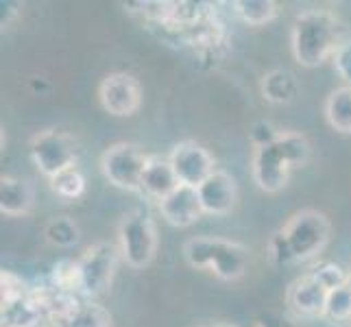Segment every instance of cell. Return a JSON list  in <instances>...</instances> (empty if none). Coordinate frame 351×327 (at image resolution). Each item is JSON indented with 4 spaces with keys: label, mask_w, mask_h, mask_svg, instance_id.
I'll return each mask as SVG.
<instances>
[{
    "label": "cell",
    "mask_w": 351,
    "mask_h": 327,
    "mask_svg": "<svg viewBox=\"0 0 351 327\" xmlns=\"http://www.w3.org/2000/svg\"><path fill=\"white\" fill-rule=\"evenodd\" d=\"M290 46L297 64L304 68H319L334 57L341 46V22L328 9L301 11L293 22Z\"/></svg>",
    "instance_id": "cell-1"
},
{
    "label": "cell",
    "mask_w": 351,
    "mask_h": 327,
    "mask_svg": "<svg viewBox=\"0 0 351 327\" xmlns=\"http://www.w3.org/2000/svg\"><path fill=\"white\" fill-rule=\"evenodd\" d=\"M310 157V142L304 133L282 131L269 147L256 149L253 153V179L264 192H280L286 188L290 171L304 166Z\"/></svg>",
    "instance_id": "cell-2"
},
{
    "label": "cell",
    "mask_w": 351,
    "mask_h": 327,
    "mask_svg": "<svg viewBox=\"0 0 351 327\" xmlns=\"http://www.w3.org/2000/svg\"><path fill=\"white\" fill-rule=\"evenodd\" d=\"M184 256L192 269L210 271L223 282L240 280L251 262L249 249L245 245L210 236L190 238L184 245Z\"/></svg>",
    "instance_id": "cell-3"
},
{
    "label": "cell",
    "mask_w": 351,
    "mask_h": 327,
    "mask_svg": "<svg viewBox=\"0 0 351 327\" xmlns=\"http://www.w3.org/2000/svg\"><path fill=\"white\" fill-rule=\"evenodd\" d=\"M330 221L319 210H301L280 229L295 262L314 260L330 240Z\"/></svg>",
    "instance_id": "cell-4"
},
{
    "label": "cell",
    "mask_w": 351,
    "mask_h": 327,
    "mask_svg": "<svg viewBox=\"0 0 351 327\" xmlns=\"http://www.w3.org/2000/svg\"><path fill=\"white\" fill-rule=\"evenodd\" d=\"M118 249L131 269H144L155 258L157 232L147 210H131L118 225Z\"/></svg>",
    "instance_id": "cell-5"
},
{
    "label": "cell",
    "mask_w": 351,
    "mask_h": 327,
    "mask_svg": "<svg viewBox=\"0 0 351 327\" xmlns=\"http://www.w3.org/2000/svg\"><path fill=\"white\" fill-rule=\"evenodd\" d=\"M149 155L136 144H112L101 157V171L112 186L120 190H140Z\"/></svg>",
    "instance_id": "cell-6"
},
{
    "label": "cell",
    "mask_w": 351,
    "mask_h": 327,
    "mask_svg": "<svg viewBox=\"0 0 351 327\" xmlns=\"http://www.w3.org/2000/svg\"><path fill=\"white\" fill-rule=\"evenodd\" d=\"M120 258V249L114 242H94L79 258L81 273V293L86 297H101L112 286L116 266Z\"/></svg>",
    "instance_id": "cell-7"
},
{
    "label": "cell",
    "mask_w": 351,
    "mask_h": 327,
    "mask_svg": "<svg viewBox=\"0 0 351 327\" xmlns=\"http://www.w3.org/2000/svg\"><path fill=\"white\" fill-rule=\"evenodd\" d=\"M31 160L44 177L53 179L77 164L75 140L64 131L46 129L31 140Z\"/></svg>",
    "instance_id": "cell-8"
},
{
    "label": "cell",
    "mask_w": 351,
    "mask_h": 327,
    "mask_svg": "<svg viewBox=\"0 0 351 327\" xmlns=\"http://www.w3.org/2000/svg\"><path fill=\"white\" fill-rule=\"evenodd\" d=\"M99 101L107 114L118 118L133 116L142 103V88L138 79L127 72H112L101 81Z\"/></svg>",
    "instance_id": "cell-9"
},
{
    "label": "cell",
    "mask_w": 351,
    "mask_h": 327,
    "mask_svg": "<svg viewBox=\"0 0 351 327\" xmlns=\"http://www.w3.org/2000/svg\"><path fill=\"white\" fill-rule=\"evenodd\" d=\"M168 162H171L179 184L190 186V188H199L205 179L216 173L214 157L203 144L195 140L179 142L173 149L171 157H168Z\"/></svg>",
    "instance_id": "cell-10"
},
{
    "label": "cell",
    "mask_w": 351,
    "mask_h": 327,
    "mask_svg": "<svg viewBox=\"0 0 351 327\" xmlns=\"http://www.w3.org/2000/svg\"><path fill=\"white\" fill-rule=\"evenodd\" d=\"M197 192L201 199L203 214H212V216L229 214L234 210L236 199H238L236 179L225 171H216L214 175H210L197 188Z\"/></svg>",
    "instance_id": "cell-11"
},
{
    "label": "cell",
    "mask_w": 351,
    "mask_h": 327,
    "mask_svg": "<svg viewBox=\"0 0 351 327\" xmlns=\"http://www.w3.org/2000/svg\"><path fill=\"white\" fill-rule=\"evenodd\" d=\"M330 290L325 288L314 275H304L295 280L288 288V306L299 317H323L328 306Z\"/></svg>",
    "instance_id": "cell-12"
},
{
    "label": "cell",
    "mask_w": 351,
    "mask_h": 327,
    "mask_svg": "<svg viewBox=\"0 0 351 327\" xmlns=\"http://www.w3.org/2000/svg\"><path fill=\"white\" fill-rule=\"evenodd\" d=\"M160 214L162 218L173 227H190L203 216L201 199L197 188L190 186H177L166 199L160 201Z\"/></svg>",
    "instance_id": "cell-13"
},
{
    "label": "cell",
    "mask_w": 351,
    "mask_h": 327,
    "mask_svg": "<svg viewBox=\"0 0 351 327\" xmlns=\"http://www.w3.org/2000/svg\"><path fill=\"white\" fill-rule=\"evenodd\" d=\"M177 186H179V179L173 171L171 162L164 160L160 155H149L147 168H144V175H142V186H140L144 195L160 203L162 199L171 195L173 190H177Z\"/></svg>",
    "instance_id": "cell-14"
},
{
    "label": "cell",
    "mask_w": 351,
    "mask_h": 327,
    "mask_svg": "<svg viewBox=\"0 0 351 327\" xmlns=\"http://www.w3.org/2000/svg\"><path fill=\"white\" fill-rule=\"evenodd\" d=\"M33 186L27 179L5 175L0 179V212L7 216H24L33 208Z\"/></svg>",
    "instance_id": "cell-15"
},
{
    "label": "cell",
    "mask_w": 351,
    "mask_h": 327,
    "mask_svg": "<svg viewBox=\"0 0 351 327\" xmlns=\"http://www.w3.org/2000/svg\"><path fill=\"white\" fill-rule=\"evenodd\" d=\"M262 96L273 105H288L297 96V79L288 70H271L262 77Z\"/></svg>",
    "instance_id": "cell-16"
},
{
    "label": "cell",
    "mask_w": 351,
    "mask_h": 327,
    "mask_svg": "<svg viewBox=\"0 0 351 327\" xmlns=\"http://www.w3.org/2000/svg\"><path fill=\"white\" fill-rule=\"evenodd\" d=\"M325 118L334 131L351 136V86L336 88L325 101Z\"/></svg>",
    "instance_id": "cell-17"
},
{
    "label": "cell",
    "mask_w": 351,
    "mask_h": 327,
    "mask_svg": "<svg viewBox=\"0 0 351 327\" xmlns=\"http://www.w3.org/2000/svg\"><path fill=\"white\" fill-rule=\"evenodd\" d=\"M236 16L251 27H262L277 16V5L273 0H236Z\"/></svg>",
    "instance_id": "cell-18"
},
{
    "label": "cell",
    "mask_w": 351,
    "mask_h": 327,
    "mask_svg": "<svg viewBox=\"0 0 351 327\" xmlns=\"http://www.w3.org/2000/svg\"><path fill=\"white\" fill-rule=\"evenodd\" d=\"M44 236L55 247H62V249L75 247L79 242V225L72 221L70 216H55L46 223Z\"/></svg>",
    "instance_id": "cell-19"
},
{
    "label": "cell",
    "mask_w": 351,
    "mask_h": 327,
    "mask_svg": "<svg viewBox=\"0 0 351 327\" xmlns=\"http://www.w3.org/2000/svg\"><path fill=\"white\" fill-rule=\"evenodd\" d=\"M48 181H51L55 195L62 199H79L86 192V175L81 173V168L77 164L66 168V171H62Z\"/></svg>",
    "instance_id": "cell-20"
},
{
    "label": "cell",
    "mask_w": 351,
    "mask_h": 327,
    "mask_svg": "<svg viewBox=\"0 0 351 327\" xmlns=\"http://www.w3.org/2000/svg\"><path fill=\"white\" fill-rule=\"evenodd\" d=\"M64 327H114V319L110 310L94 304V301H81L77 312Z\"/></svg>",
    "instance_id": "cell-21"
},
{
    "label": "cell",
    "mask_w": 351,
    "mask_h": 327,
    "mask_svg": "<svg viewBox=\"0 0 351 327\" xmlns=\"http://www.w3.org/2000/svg\"><path fill=\"white\" fill-rule=\"evenodd\" d=\"M51 286L62 290V293L77 295L81 293V273H79V262L62 260L53 266L51 271Z\"/></svg>",
    "instance_id": "cell-22"
},
{
    "label": "cell",
    "mask_w": 351,
    "mask_h": 327,
    "mask_svg": "<svg viewBox=\"0 0 351 327\" xmlns=\"http://www.w3.org/2000/svg\"><path fill=\"white\" fill-rule=\"evenodd\" d=\"M323 317H328L336 323L351 319V282L332 290L330 297H328V306H325Z\"/></svg>",
    "instance_id": "cell-23"
},
{
    "label": "cell",
    "mask_w": 351,
    "mask_h": 327,
    "mask_svg": "<svg viewBox=\"0 0 351 327\" xmlns=\"http://www.w3.org/2000/svg\"><path fill=\"white\" fill-rule=\"evenodd\" d=\"M310 275H314L317 280L330 290H336V288H341V286H345V284H349V280H351V275H347L345 271H343V266H338L336 262H330V260H323V262H317L312 266V271H310Z\"/></svg>",
    "instance_id": "cell-24"
},
{
    "label": "cell",
    "mask_w": 351,
    "mask_h": 327,
    "mask_svg": "<svg viewBox=\"0 0 351 327\" xmlns=\"http://www.w3.org/2000/svg\"><path fill=\"white\" fill-rule=\"evenodd\" d=\"M31 293V288L27 286V282L18 277L11 271H3L0 275V301H3V308L16 304V301L24 299Z\"/></svg>",
    "instance_id": "cell-25"
},
{
    "label": "cell",
    "mask_w": 351,
    "mask_h": 327,
    "mask_svg": "<svg viewBox=\"0 0 351 327\" xmlns=\"http://www.w3.org/2000/svg\"><path fill=\"white\" fill-rule=\"evenodd\" d=\"M336 75L345 81V86H351V40L341 42L332 57Z\"/></svg>",
    "instance_id": "cell-26"
},
{
    "label": "cell",
    "mask_w": 351,
    "mask_h": 327,
    "mask_svg": "<svg viewBox=\"0 0 351 327\" xmlns=\"http://www.w3.org/2000/svg\"><path fill=\"white\" fill-rule=\"evenodd\" d=\"M282 131H277L271 123H266V120H260V123H256L251 127L249 131V140L256 149H262V147H269V144H273L277 138H280Z\"/></svg>",
    "instance_id": "cell-27"
},
{
    "label": "cell",
    "mask_w": 351,
    "mask_h": 327,
    "mask_svg": "<svg viewBox=\"0 0 351 327\" xmlns=\"http://www.w3.org/2000/svg\"><path fill=\"white\" fill-rule=\"evenodd\" d=\"M269 249H271V258L277 266H288V264H295V258H293V253H290L288 245H286V240L282 236V232H277L271 242H269Z\"/></svg>",
    "instance_id": "cell-28"
},
{
    "label": "cell",
    "mask_w": 351,
    "mask_h": 327,
    "mask_svg": "<svg viewBox=\"0 0 351 327\" xmlns=\"http://www.w3.org/2000/svg\"><path fill=\"white\" fill-rule=\"evenodd\" d=\"M214 327H236V325H229V323H219V325H214Z\"/></svg>",
    "instance_id": "cell-29"
},
{
    "label": "cell",
    "mask_w": 351,
    "mask_h": 327,
    "mask_svg": "<svg viewBox=\"0 0 351 327\" xmlns=\"http://www.w3.org/2000/svg\"><path fill=\"white\" fill-rule=\"evenodd\" d=\"M40 327H57V325H53V323H42Z\"/></svg>",
    "instance_id": "cell-30"
}]
</instances>
